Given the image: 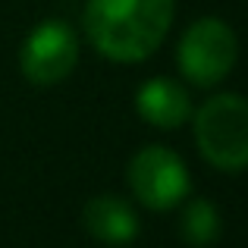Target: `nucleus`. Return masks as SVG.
Listing matches in <instances>:
<instances>
[{
    "mask_svg": "<svg viewBox=\"0 0 248 248\" xmlns=\"http://www.w3.org/2000/svg\"><path fill=\"white\" fill-rule=\"evenodd\" d=\"M79 44L69 25L63 22H41L22 44L19 66L22 76L35 85H57L76 69Z\"/></svg>",
    "mask_w": 248,
    "mask_h": 248,
    "instance_id": "5",
    "label": "nucleus"
},
{
    "mask_svg": "<svg viewBox=\"0 0 248 248\" xmlns=\"http://www.w3.org/2000/svg\"><path fill=\"white\" fill-rule=\"evenodd\" d=\"M195 141L207 164L223 173L248 167V101L239 94H214L195 113Z\"/></svg>",
    "mask_w": 248,
    "mask_h": 248,
    "instance_id": "2",
    "label": "nucleus"
},
{
    "mask_svg": "<svg viewBox=\"0 0 248 248\" xmlns=\"http://www.w3.org/2000/svg\"><path fill=\"white\" fill-rule=\"evenodd\" d=\"M129 186L151 211H170L188 195V170L170 148H141L129 164Z\"/></svg>",
    "mask_w": 248,
    "mask_h": 248,
    "instance_id": "4",
    "label": "nucleus"
},
{
    "mask_svg": "<svg viewBox=\"0 0 248 248\" xmlns=\"http://www.w3.org/2000/svg\"><path fill=\"white\" fill-rule=\"evenodd\" d=\"M182 239L192 248H207L220 236V214L207 198H195L182 214Z\"/></svg>",
    "mask_w": 248,
    "mask_h": 248,
    "instance_id": "8",
    "label": "nucleus"
},
{
    "mask_svg": "<svg viewBox=\"0 0 248 248\" xmlns=\"http://www.w3.org/2000/svg\"><path fill=\"white\" fill-rule=\"evenodd\" d=\"M135 110L145 123L157 129H179L192 116L188 91L173 79H151L135 94Z\"/></svg>",
    "mask_w": 248,
    "mask_h": 248,
    "instance_id": "6",
    "label": "nucleus"
},
{
    "mask_svg": "<svg viewBox=\"0 0 248 248\" xmlns=\"http://www.w3.org/2000/svg\"><path fill=\"white\" fill-rule=\"evenodd\" d=\"M239 60V41L236 31L217 16H204L192 22L176 47V63L188 82L211 88L223 82L230 69Z\"/></svg>",
    "mask_w": 248,
    "mask_h": 248,
    "instance_id": "3",
    "label": "nucleus"
},
{
    "mask_svg": "<svg viewBox=\"0 0 248 248\" xmlns=\"http://www.w3.org/2000/svg\"><path fill=\"white\" fill-rule=\"evenodd\" d=\"M173 22V0H88L85 31L104 57L139 63L151 57Z\"/></svg>",
    "mask_w": 248,
    "mask_h": 248,
    "instance_id": "1",
    "label": "nucleus"
},
{
    "mask_svg": "<svg viewBox=\"0 0 248 248\" xmlns=\"http://www.w3.org/2000/svg\"><path fill=\"white\" fill-rule=\"evenodd\" d=\"M82 223L88 236H94L104 245H126L139 236V217L135 211L116 195H97L85 204Z\"/></svg>",
    "mask_w": 248,
    "mask_h": 248,
    "instance_id": "7",
    "label": "nucleus"
}]
</instances>
